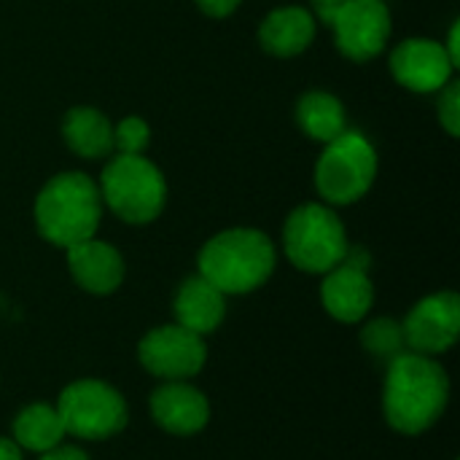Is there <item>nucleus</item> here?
Masks as SVG:
<instances>
[{
  "label": "nucleus",
  "instance_id": "f257e3e1",
  "mask_svg": "<svg viewBox=\"0 0 460 460\" xmlns=\"http://www.w3.org/2000/svg\"><path fill=\"white\" fill-rule=\"evenodd\" d=\"M450 399V380L439 361L431 356L404 350L388 361L383 412L391 429L399 434H423L431 429Z\"/></svg>",
  "mask_w": 460,
  "mask_h": 460
},
{
  "label": "nucleus",
  "instance_id": "f03ea898",
  "mask_svg": "<svg viewBox=\"0 0 460 460\" xmlns=\"http://www.w3.org/2000/svg\"><path fill=\"white\" fill-rule=\"evenodd\" d=\"M102 197L97 181L78 170H65L46 181L35 197V226L38 234L57 245L70 248L97 234L102 221Z\"/></svg>",
  "mask_w": 460,
  "mask_h": 460
},
{
  "label": "nucleus",
  "instance_id": "7ed1b4c3",
  "mask_svg": "<svg viewBox=\"0 0 460 460\" xmlns=\"http://www.w3.org/2000/svg\"><path fill=\"white\" fill-rule=\"evenodd\" d=\"M275 264L278 253L272 240L251 226H234L213 234L197 256L199 275L224 296H240L261 288L272 278Z\"/></svg>",
  "mask_w": 460,
  "mask_h": 460
},
{
  "label": "nucleus",
  "instance_id": "20e7f679",
  "mask_svg": "<svg viewBox=\"0 0 460 460\" xmlns=\"http://www.w3.org/2000/svg\"><path fill=\"white\" fill-rule=\"evenodd\" d=\"M100 197L121 221L143 226L162 216L167 205V181L143 154H116L100 172Z\"/></svg>",
  "mask_w": 460,
  "mask_h": 460
},
{
  "label": "nucleus",
  "instance_id": "39448f33",
  "mask_svg": "<svg viewBox=\"0 0 460 460\" xmlns=\"http://www.w3.org/2000/svg\"><path fill=\"white\" fill-rule=\"evenodd\" d=\"M323 146L315 162V189L323 205L345 208L367 197L380 167L372 140L358 129H345Z\"/></svg>",
  "mask_w": 460,
  "mask_h": 460
},
{
  "label": "nucleus",
  "instance_id": "423d86ee",
  "mask_svg": "<svg viewBox=\"0 0 460 460\" xmlns=\"http://www.w3.org/2000/svg\"><path fill=\"white\" fill-rule=\"evenodd\" d=\"M348 248L350 243L342 218L323 202H305L294 208L283 224V251L302 272L326 275L342 264Z\"/></svg>",
  "mask_w": 460,
  "mask_h": 460
},
{
  "label": "nucleus",
  "instance_id": "0eeeda50",
  "mask_svg": "<svg viewBox=\"0 0 460 460\" xmlns=\"http://www.w3.org/2000/svg\"><path fill=\"white\" fill-rule=\"evenodd\" d=\"M57 415L65 434L86 442L111 439L129 420L124 396L102 380L70 383L57 399Z\"/></svg>",
  "mask_w": 460,
  "mask_h": 460
},
{
  "label": "nucleus",
  "instance_id": "6e6552de",
  "mask_svg": "<svg viewBox=\"0 0 460 460\" xmlns=\"http://www.w3.org/2000/svg\"><path fill=\"white\" fill-rule=\"evenodd\" d=\"M323 24L334 30L337 49L350 62H369L385 51L391 40V8L385 0H342L334 5H315Z\"/></svg>",
  "mask_w": 460,
  "mask_h": 460
},
{
  "label": "nucleus",
  "instance_id": "1a4fd4ad",
  "mask_svg": "<svg viewBox=\"0 0 460 460\" xmlns=\"http://www.w3.org/2000/svg\"><path fill=\"white\" fill-rule=\"evenodd\" d=\"M140 364L164 383L189 380L202 372L208 361L205 340L178 323L151 329L137 345Z\"/></svg>",
  "mask_w": 460,
  "mask_h": 460
},
{
  "label": "nucleus",
  "instance_id": "9d476101",
  "mask_svg": "<svg viewBox=\"0 0 460 460\" xmlns=\"http://www.w3.org/2000/svg\"><path fill=\"white\" fill-rule=\"evenodd\" d=\"M321 302L340 323H358L369 315L375 286L369 280V253L361 245H350L342 264L323 275Z\"/></svg>",
  "mask_w": 460,
  "mask_h": 460
},
{
  "label": "nucleus",
  "instance_id": "9b49d317",
  "mask_svg": "<svg viewBox=\"0 0 460 460\" xmlns=\"http://www.w3.org/2000/svg\"><path fill=\"white\" fill-rule=\"evenodd\" d=\"M410 350L439 356L450 350L460 337V296L456 291H437L420 299L402 323Z\"/></svg>",
  "mask_w": 460,
  "mask_h": 460
},
{
  "label": "nucleus",
  "instance_id": "f8f14e48",
  "mask_svg": "<svg viewBox=\"0 0 460 460\" xmlns=\"http://www.w3.org/2000/svg\"><path fill=\"white\" fill-rule=\"evenodd\" d=\"M388 67L396 84L415 94L442 92L456 73L445 46L434 38H404L391 51Z\"/></svg>",
  "mask_w": 460,
  "mask_h": 460
},
{
  "label": "nucleus",
  "instance_id": "ddd939ff",
  "mask_svg": "<svg viewBox=\"0 0 460 460\" xmlns=\"http://www.w3.org/2000/svg\"><path fill=\"white\" fill-rule=\"evenodd\" d=\"M67 270L73 280L94 296H108L124 283L121 253L111 243L97 237H89L67 248Z\"/></svg>",
  "mask_w": 460,
  "mask_h": 460
},
{
  "label": "nucleus",
  "instance_id": "4468645a",
  "mask_svg": "<svg viewBox=\"0 0 460 460\" xmlns=\"http://www.w3.org/2000/svg\"><path fill=\"white\" fill-rule=\"evenodd\" d=\"M151 415L164 431L175 437H191L208 426L210 404L202 391H197L186 380H175L159 385L151 394Z\"/></svg>",
  "mask_w": 460,
  "mask_h": 460
},
{
  "label": "nucleus",
  "instance_id": "2eb2a0df",
  "mask_svg": "<svg viewBox=\"0 0 460 460\" xmlns=\"http://www.w3.org/2000/svg\"><path fill=\"white\" fill-rule=\"evenodd\" d=\"M315 13L305 5H280L259 24V43L272 57H296L315 40Z\"/></svg>",
  "mask_w": 460,
  "mask_h": 460
},
{
  "label": "nucleus",
  "instance_id": "dca6fc26",
  "mask_svg": "<svg viewBox=\"0 0 460 460\" xmlns=\"http://www.w3.org/2000/svg\"><path fill=\"white\" fill-rule=\"evenodd\" d=\"M172 313H175L178 326L205 337L221 326L226 315V296L197 272L178 286Z\"/></svg>",
  "mask_w": 460,
  "mask_h": 460
},
{
  "label": "nucleus",
  "instance_id": "f3484780",
  "mask_svg": "<svg viewBox=\"0 0 460 460\" xmlns=\"http://www.w3.org/2000/svg\"><path fill=\"white\" fill-rule=\"evenodd\" d=\"M62 137L81 159H105L113 154V124L92 105H75L65 113Z\"/></svg>",
  "mask_w": 460,
  "mask_h": 460
},
{
  "label": "nucleus",
  "instance_id": "a211bd4d",
  "mask_svg": "<svg viewBox=\"0 0 460 460\" xmlns=\"http://www.w3.org/2000/svg\"><path fill=\"white\" fill-rule=\"evenodd\" d=\"M296 124L310 140L329 143L348 129V113L342 100L332 92L310 89L296 102Z\"/></svg>",
  "mask_w": 460,
  "mask_h": 460
},
{
  "label": "nucleus",
  "instance_id": "6ab92c4d",
  "mask_svg": "<svg viewBox=\"0 0 460 460\" xmlns=\"http://www.w3.org/2000/svg\"><path fill=\"white\" fill-rule=\"evenodd\" d=\"M65 426L51 404H30L13 420V442L30 453H49L62 445Z\"/></svg>",
  "mask_w": 460,
  "mask_h": 460
},
{
  "label": "nucleus",
  "instance_id": "aec40b11",
  "mask_svg": "<svg viewBox=\"0 0 460 460\" xmlns=\"http://www.w3.org/2000/svg\"><path fill=\"white\" fill-rule=\"evenodd\" d=\"M361 345H364L372 356L383 358L385 364L394 361L399 353L407 350L402 323L394 321V318H375V321H369V323L364 326V332H361Z\"/></svg>",
  "mask_w": 460,
  "mask_h": 460
},
{
  "label": "nucleus",
  "instance_id": "412c9836",
  "mask_svg": "<svg viewBox=\"0 0 460 460\" xmlns=\"http://www.w3.org/2000/svg\"><path fill=\"white\" fill-rule=\"evenodd\" d=\"M148 146H151V127L146 119L127 116L113 127V151L137 156V154H146Z\"/></svg>",
  "mask_w": 460,
  "mask_h": 460
},
{
  "label": "nucleus",
  "instance_id": "4be33fe9",
  "mask_svg": "<svg viewBox=\"0 0 460 460\" xmlns=\"http://www.w3.org/2000/svg\"><path fill=\"white\" fill-rule=\"evenodd\" d=\"M439 124L445 127V132L450 137L460 135V81H450L442 92H439Z\"/></svg>",
  "mask_w": 460,
  "mask_h": 460
},
{
  "label": "nucleus",
  "instance_id": "5701e85b",
  "mask_svg": "<svg viewBox=\"0 0 460 460\" xmlns=\"http://www.w3.org/2000/svg\"><path fill=\"white\" fill-rule=\"evenodd\" d=\"M194 3L210 19H226V16H232L240 8L243 0H194Z\"/></svg>",
  "mask_w": 460,
  "mask_h": 460
},
{
  "label": "nucleus",
  "instance_id": "b1692460",
  "mask_svg": "<svg viewBox=\"0 0 460 460\" xmlns=\"http://www.w3.org/2000/svg\"><path fill=\"white\" fill-rule=\"evenodd\" d=\"M40 460H89V456L81 450V447H73V445H59L49 453H43Z\"/></svg>",
  "mask_w": 460,
  "mask_h": 460
},
{
  "label": "nucleus",
  "instance_id": "393cba45",
  "mask_svg": "<svg viewBox=\"0 0 460 460\" xmlns=\"http://www.w3.org/2000/svg\"><path fill=\"white\" fill-rule=\"evenodd\" d=\"M442 46H445V51H447V57H450V62H453V67L458 70L460 67V22H453L450 32H447V43H442Z\"/></svg>",
  "mask_w": 460,
  "mask_h": 460
},
{
  "label": "nucleus",
  "instance_id": "a878e982",
  "mask_svg": "<svg viewBox=\"0 0 460 460\" xmlns=\"http://www.w3.org/2000/svg\"><path fill=\"white\" fill-rule=\"evenodd\" d=\"M0 460H22V447L13 439L0 437Z\"/></svg>",
  "mask_w": 460,
  "mask_h": 460
},
{
  "label": "nucleus",
  "instance_id": "bb28decb",
  "mask_svg": "<svg viewBox=\"0 0 460 460\" xmlns=\"http://www.w3.org/2000/svg\"><path fill=\"white\" fill-rule=\"evenodd\" d=\"M315 5H334V3H342V0H313Z\"/></svg>",
  "mask_w": 460,
  "mask_h": 460
}]
</instances>
